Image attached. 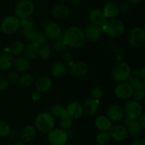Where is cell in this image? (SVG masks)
<instances>
[{"label":"cell","mask_w":145,"mask_h":145,"mask_svg":"<svg viewBox=\"0 0 145 145\" xmlns=\"http://www.w3.org/2000/svg\"><path fill=\"white\" fill-rule=\"evenodd\" d=\"M62 38L67 46L73 48H81L86 42L83 30L75 25H72L67 28L62 35Z\"/></svg>","instance_id":"obj_1"},{"label":"cell","mask_w":145,"mask_h":145,"mask_svg":"<svg viewBox=\"0 0 145 145\" xmlns=\"http://www.w3.org/2000/svg\"><path fill=\"white\" fill-rule=\"evenodd\" d=\"M101 29L108 36L117 38L124 34L125 27L123 21L118 18H108L101 26Z\"/></svg>","instance_id":"obj_2"},{"label":"cell","mask_w":145,"mask_h":145,"mask_svg":"<svg viewBox=\"0 0 145 145\" xmlns=\"http://www.w3.org/2000/svg\"><path fill=\"white\" fill-rule=\"evenodd\" d=\"M35 128L38 131L48 133L55 127V118L48 113H41L37 116L35 120Z\"/></svg>","instance_id":"obj_3"},{"label":"cell","mask_w":145,"mask_h":145,"mask_svg":"<svg viewBox=\"0 0 145 145\" xmlns=\"http://www.w3.org/2000/svg\"><path fill=\"white\" fill-rule=\"evenodd\" d=\"M132 72L131 67L126 62H119L113 66L111 70L112 77L116 82H124L128 79Z\"/></svg>","instance_id":"obj_4"},{"label":"cell","mask_w":145,"mask_h":145,"mask_svg":"<svg viewBox=\"0 0 145 145\" xmlns=\"http://www.w3.org/2000/svg\"><path fill=\"white\" fill-rule=\"evenodd\" d=\"M128 42L130 46L135 48H140L145 42V31L141 26H135L130 31Z\"/></svg>","instance_id":"obj_5"},{"label":"cell","mask_w":145,"mask_h":145,"mask_svg":"<svg viewBox=\"0 0 145 145\" xmlns=\"http://www.w3.org/2000/svg\"><path fill=\"white\" fill-rule=\"evenodd\" d=\"M20 19L15 15L6 16L1 23V29L7 35H12L20 28Z\"/></svg>","instance_id":"obj_6"},{"label":"cell","mask_w":145,"mask_h":145,"mask_svg":"<svg viewBox=\"0 0 145 145\" xmlns=\"http://www.w3.org/2000/svg\"><path fill=\"white\" fill-rule=\"evenodd\" d=\"M69 135L66 130L53 128L48 133V140L50 145H66Z\"/></svg>","instance_id":"obj_7"},{"label":"cell","mask_w":145,"mask_h":145,"mask_svg":"<svg viewBox=\"0 0 145 145\" xmlns=\"http://www.w3.org/2000/svg\"><path fill=\"white\" fill-rule=\"evenodd\" d=\"M34 11V5L30 0L20 1L14 8L15 16L19 19L31 17Z\"/></svg>","instance_id":"obj_8"},{"label":"cell","mask_w":145,"mask_h":145,"mask_svg":"<svg viewBox=\"0 0 145 145\" xmlns=\"http://www.w3.org/2000/svg\"><path fill=\"white\" fill-rule=\"evenodd\" d=\"M128 83L136 89H144L145 88V69L144 68H139L132 71L128 78Z\"/></svg>","instance_id":"obj_9"},{"label":"cell","mask_w":145,"mask_h":145,"mask_svg":"<svg viewBox=\"0 0 145 145\" xmlns=\"http://www.w3.org/2000/svg\"><path fill=\"white\" fill-rule=\"evenodd\" d=\"M123 109L126 117L133 120H137L143 113V108L141 103H139L135 100L128 101L125 103Z\"/></svg>","instance_id":"obj_10"},{"label":"cell","mask_w":145,"mask_h":145,"mask_svg":"<svg viewBox=\"0 0 145 145\" xmlns=\"http://www.w3.org/2000/svg\"><path fill=\"white\" fill-rule=\"evenodd\" d=\"M110 139L116 142H123L128 137V132L124 125L117 124L112 125L108 130Z\"/></svg>","instance_id":"obj_11"},{"label":"cell","mask_w":145,"mask_h":145,"mask_svg":"<svg viewBox=\"0 0 145 145\" xmlns=\"http://www.w3.org/2000/svg\"><path fill=\"white\" fill-rule=\"evenodd\" d=\"M134 89L127 82H120L115 88L114 93L116 97L122 100H127L133 96Z\"/></svg>","instance_id":"obj_12"},{"label":"cell","mask_w":145,"mask_h":145,"mask_svg":"<svg viewBox=\"0 0 145 145\" xmlns=\"http://www.w3.org/2000/svg\"><path fill=\"white\" fill-rule=\"evenodd\" d=\"M124 125L127 128L128 132V135L134 138H137L142 135L143 131V127L137 120H133L129 118H124Z\"/></svg>","instance_id":"obj_13"},{"label":"cell","mask_w":145,"mask_h":145,"mask_svg":"<svg viewBox=\"0 0 145 145\" xmlns=\"http://www.w3.org/2000/svg\"><path fill=\"white\" fill-rule=\"evenodd\" d=\"M124 109L120 105L113 103L110 105L107 109V117L112 122H120L125 118Z\"/></svg>","instance_id":"obj_14"},{"label":"cell","mask_w":145,"mask_h":145,"mask_svg":"<svg viewBox=\"0 0 145 145\" xmlns=\"http://www.w3.org/2000/svg\"><path fill=\"white\" fill-rule=\"evenodd\" d=\"M88 71H89L88 65L82 61L73 62L69 65V73L74 77H83L87 74Z\"/></svg>","instance_id":"obj_15"},{"label":"cell","mask_w":145,"mask_h":145,"mask_svg":"<svg viewBox=\"0 0 145 145\" xmlns=\"http://www.w3.org/2000/svg\"><path fill=\"white\" fill-rule=\"evenodd\" d=\"M84 33L86 40L94 42H97L101 39L103 31H102L101 27L90 24L85 28Z\"/></svg>","instance_id":"obj_16"},{"label":"cell","mask_w":145,"mask_h":145,"mask_svg":"<svg viewBox=\"0 0 145 145\" xmlns=\"http://www.w3.org/2000/svg\"><path fill=\"white\" fill-rule=\"evenodd\" d=\"M84 113L89 116H93L99 112L100 108V100L94 98H89L84 101L83 105Z\"/></svg>","instance_id":"obj_17"},{"label":"cell","mask_w":145,"mask_h":145,"mask_svg":"<svg viewBox=\"0 0 145 145\" xmlns=\"http://www.w3.org/2000/svg\"><path fill=\"white\" fill-rule=\"evenodd\" d=\"M67 114L72 120L81 118L84 114L83 106L82 103L77 101H73L69 103L66 108Z\"/></svg>","instance_id":"obj_18"},{"label":"cell","mask_w":145,"mask_h":145,"mask_svg":"<svg viewBox=\"0 0 145 145\" xmlns=\"http://www.w3.org/2000/svg\"><path fill=\"white\" fill-rule=\"evenodd\" d=\"M45 35L49 39L55 40L62 35V31L60 25L55 22H50L45 28Z\"/></svg>","instance_id":"obj_19"},{"label":"cell","mask_w":145,"mask_h":145,"mask_svg":"<svg viewBox=\"0 0 145 145\" xmlns=\"http://www.w3.org/2000/svg\"><path fill=\"white\" fill-rule=\"evenodd\" d=\"M37 129L35 127L31 125H27L21 129L18 133V136L21 141L23 142H30L35 139Z\"/></svg>","instance_id":"obj_20"},{"label":"cell","mask_w":145,"mask_h":145,"mask_svg":"<svg viewBox=\"0 0 145 145\" xmlns=\"http://www.w3.org/2000/svg\"><path fill=\"white\" fill-rule=\"evenodd\" d=\"M52 86V79L48 76H41L36 79L35 82V87L39 93H46L50 90Z\"/></svg>","instance_id":"obj_21"},{"label":"cell","mask_w":145,"mask_h":145,"mask_svg":"<svg viewBox=\"0 0 145 145\" xmlns=\"http://www.w3.org/2000/svg\"><path fill=\"white\" fill-rule=\"evenodd\" d=\"M102 11L107 19L116 18L120 13L119 9V4L114 1H110L106 3Z\"/></svg>","instance_id":"obj_22"},{"label":"cell","mask_w":145,"mask_h":145,"mask_svg":"<svg viewBox=\"0 0 145 145\" xmlns=\"http://www.w3.org/2000/svg\"><path fill=\"white\" fill-rule=\"evenodd\" d=\"M89 19L91 24L101 27L107 18L104 16L103 11L99 8L92 9L89 14Z\"/></svg>","instance_id":"obj_23"},{"label":"cell","mask_w":145,"mask_h":145,"mask_svg":"<svg viewBox=\"0 0 145 145\" xmlns=\"http://www.w3.org/2000/svg\"><path fill=\"white\" fill-rule=\"evenodd\" d=\"M52 15L57 19H65L70 15V8L66 4H57L52 8Z\"/></svg>","instance_id":"obj_24"},{"label":"cell","mask_w":145,"mask_h":145,"mask_svg":"<svg viewBox=\"0 0 145 145\" xmlns=\"http://www.w3.org/2000/svg\"><path fill=\"white\" fill-rule=\"evenodd\" d=\"M14 66L17 72L25 73L30 70L31 67V60L27 59L25 56H18L14 59Z\"/></svg>","instance_id":"obj_25"},{"label":"cell","mask_w":145,"mask_h":145,"mask_svg":"<svg viewBox=\"0 0 145 145\" xmlns=\"http://www.w3.org/2000/svg\"><path fill=\"white\" fill-rule=\"evenodd\" d=\"M95 127L100 132H108L113 125V122L106 116H99L95 119Z\"/></svg>","instance_id":"obj_26"},{"label":"cell","mask_w":145,"mask_h":145,"mask_svg":"<svg viewBox=\"0 0 145 145\" xmlns=\"http://www.w3.org/2000/svg\"><path fill=\"white\" fill-rule=\"evenodd\" d=\"M39 48L37 44L34 42H30L29 43L27 44L24 47V53L25 57L29 60H33V59H36L38 57V53H39Z\"/></svg>","instance_id":"obj_27"},{"label":"cell","mask_w":145,"mask_h":145,"mask_svg":"<svg viewBox=\"0 0 145 145\" xmlns=\"http://www.w3.org/2000/svg\"><path fill=\"white\" fill-rule=\"evenodd\" d=\"M67 67L64 62H55L51 67V74L55 78H62L67 74Z\"/></svg>","instance_id":"obj_28"},{"label":"cell","mask_w":145,"mask_h":145,"mask_svg":"<svg viewBox=\"0 0 145 145\" xmlns=\"http://www.w3.org/2000/svg\"><path fill=\"white\" fill-rule=\"evenodd\" d=\"M22 31L24 38L30 42H33L38 34V29L35 27L34 21L22 27Z\"/></svg>","instance_id":"obj_29"},{"label":"cell","mask_w":145,"mask_h":145,"mask_svg":"<svg viewBox=\"0 0 145 145\" xmlns=\"http://www.w3.org/2000/svg\"><path fill=\"white\" fill-rule=\"evenodd\" d=\"M14 58L10 53H3L0 55V69L8 70L14 66Z\"/></svg>","instance_id":"obj_30"},{"label":"cell","mask_w":145,"mask_h":145,"mask_svg":"<svg viewBox=\"0 0 145 145\" xmlns=\"http://www.w3.org/2000/svg\"><path fill=\"white\" fill-rule=\"evenodd\" d=\"M50 115L54 118L60 119L61 118L67 116L66 108L59 103H55L50 108Z\"/></svg>","instance_id":"obj_31"},{"label":"cell","mask_w":145,"mask_h":145,"mask_svg":"<svg viewBox=\"0 0 145 145\" xmlns=\"http://www.w3.org/2000/svg\"><path fill=\"white\" fill-rule=\"evenodd\" d=\"M24 44L21 40H15L9 47V53L13 56H18L24 52Z\"/></svg>","instance_id":"obj_32"},{"label":"cell","mask_w":145,"mask_h":145,"mask_svg":"<svg viewBox=\"0 0 145 145\" xmlns=\"http://www.w3.org/2000/svg\"><path fill=\"white\" fill-rule=\"evenodd\" d=\"M33 82V76L31 74L25 72L19 76L18 83L22 87H28L32 84Z\"/></svg>","instance_id":"obj_33"},{"label":"cell","mask_w":145,"mask_h":145,"mask_svg":"<svg viewBox=\"0 0 145 145\" xmlns=\"http://www.w3.org/2000/svg\"><path fill=\"white\" fill-rule=\"evenodd\" d=\"M96 142L99 145H107L111 140L108 132H100L96 135Z\"/></svg>","instance_id":"obj_34"},{"label":"cell","mask_w":145,"mask_h":145,"mask_svg":"<svg viewBox=\"0 0 145 145\" xmlns=\"http://www.w3.org/2000/svg\"><path fill=\"white\" fill-rule=\"evenodd\" d=\"M51 53H52V49H51L50 46H49L47 44H45L42 46L40 47L38 56L42 60H47V59H49V57L51 55Z\"/></svg>","instance_id":"obj_35"},{"label":"cell","mask_w":145,"mask_h":145,"mask_svg":"<svg viewBox=\"0 0 145 145\" xmlns=\"http://www.w3.org/2000/svg\"><path fill=\"white\" fill-rule=\"evenodd\" d=\"M59 120H59V125H60L61 129L67 130L72 127V124H73V120L68 116L61 118Z\"/></svg>","instance_id":"obj_36"},{"label":"cell","mask_w":145,"mask_h":145,"mask_svg":"<svg viewBox=\"0 0 145 145\" xmlns=\"http://www.w3.org/2000/svg\"><path fill=\"white\" fill-rule=\"evenodd\" d=\"M67 47V45L65 43V40H64L63 38H62V35L60 38L55 40V42H54L53 44V48L55 50L57 51V52H62V51H64L66 49Z\"/></svg>","instance_id":"obj_37"},{"label":"cell","mask_w":145,"mask_h":145,"mask_svg":"<svg viewBox=\"0 0 145 145\" xmlns=\"http://www.w3.org/2000/svg\"><path fill=\"white\" fill-rule=\"evenodd\" d=\"M132 97L133 98V100L142 103L144 101L145 99V91L144 89H136L134 90L133 94Z\"/></svg>","instance_id":"obj_38"},{"label":"cell","mask_w":145,"mask_h":145,"mask_svg":"<svg viewBox=\"0 0 145 145\" xmlns=\"http://www.w3.org/2000/svg\"><path fill=\"white\" fill-rule=\"evenodd\" d=\"M11 127L6 122L0 120V137H8Z\"/></svg>","instance_id":"obj_39"},{"label":"cell","mask_w":145,"mask_h":145,"mask_svg":"<svg viewBox=\"0 0 145 145\" xmlns=\"http://www.w3.org/2000/svg\"><path fill=\"white\" fill-rule=\"evenodd\" d=\"M48 39V38H47V36L45 34L39 33H38V34L37 35V36L35 37V38L34 39V40L33 41V42H34L35 44H37L39 47H41L47 43Z\"/></svg>","instance_id":"obj_40"},{"label":"cell","mask_w":145,"mask_h":145,"mask_svg":"<svg viewBox=\"0 0 145 145\" xmlns=\"http://www.w3.org/2000/svg\"><path fill=\"white\" fill-rule=\"evenodd\" d=\"M103 93H104V92H103V89L101 87H99V86L94 87L91 92V97L96 99H99V100H100V99L103 97Z\"/></svg>","instance_id":"obj_41"},{"label":"cell","mask_w":145,"mask_h":145,"mask_svg":"<svg viewBox=\"0 0 145 145\" xmlns=\"http://www.w3.org/2000/svg\"><path fill=\"white\" fill-rule=\"evenodd\" d=\"M130 8H131V4L128 2V1H123L120 4H119V9H120V12L121 13H127L130 11Z\"/></svg>","instance_id":"obj_42"},{"label":"cell","mask_w":145,"mask_h":145,"mask_svg":"<svg viewBox=\"0 0 145 145\" xmlns=\"http://www.w3.org/2000/svg\"><path fill=\"white\" fill-rule=\"evenodd\" d=\"M9 83L8 79L6 78H0V91H6L9 86Z\"/></svg>","instance_id":"obj_43"},{"label":"cell","mask_w":145,"mask_h":145,"mask_svg":"<svg viewBox=\"0 0 145 145\" xmlns=\"http://www.w3.org/2000/svg\"><path fill=\"white\" fill-rule=\"evenodd\" d=\"M19 74L17 72H12L8 74V80L10 83H16L18 82V79H19Z\"/></svg>","instance_id":"obj_44"},{"label":"cell","mask_w":145,"mask_h":145,"mask_svg":"<svg viewBox=\"0 0 145 145\" xmlns=\"http://www.w3.org/2000/svg\"><path fill=\"white\" fill-rule=\"evenodd\" d=\"M63 61L65 65H69L74 62V57L72 54L70 53H65L63 55Z\"/></svg>","instance_id":"obj_45"},{"label":"cell","mask_w":145,"mask_h":145,"mask_svg":"<svg viewBox=\"0 0 145 145\" xmlns=\"http://www.w3.org/2000/svg\"><path fill=\"white\" fill-rule=\"evenodd\" d=\"M137 120H138V122L140 123V124L141 125L142 127H143V129H144L145 128V115L144 113H142V114L141 116L137 119Z\"/></svg>","instance_id":"obj_46"},{"label":"cell","mask_w":145,"mask_h":145,"mask_svg":"<svg viewBox=\"0 0 145 145\" xmlns=\"http://www.w3.org/2000/svg\"><path fill=\"white\" fill-rule=\"evenodd\" d=\"M31 98H32V99L33 101H38L40 99V93H39V92L37 91H36L33 92V93L31 94Z\"/></svg>","instance_id":"obj_47"},{"label":"cell","mask_w":145,"mask_h":145,"mask_svg":"<svg viewBox=\"0 0 145 145\" xmlns=\"http://www.w3.org/2000/svg\"><path fill=\"white\" fill-rule=\"evenodd\" d=\"M132 145H145V140L144 139H137L132 143Z\"/></svg>","instance_id":"obj_48"},{"label":"cell","mask_w":145,"mask_h":145,"mask_svg":"<svg viewBox=\"0 0 145 145\" xmlns=\"http://www.w3.org/2000/svg\"><path fill=\"white\" fill-rule=\"evenodd\" d=\"M18 135V133L16 130H14V129H11V130H10L9 135H8V136L11 137L12 138H14V137H16Z\"/></svg>","instance_id":"obj_49"},{"label":"cell","mask_w":145,"mask_h":145,"mask_svg":"<svg viewBox=\"0 0 145 145\" xmlns=\"http://www.w3.org/2000/svg\"><path fill=\"white\" fill-rule=\"evenodd\" d=\"M69 2V4L72 6H74V7H76V6H79V4L82 2V0H68Z\"/></svg>","instance_id":"obj_50"},{"label":"cell","mask_w":145,"mask_h":145,"mask_svg":"<svg viewBox=\"0 0 145 145\" xmlns=\"http://www.w3.org/2000/svg\"><path fill=\"white\" fill-rule=\"evenodd\" d=\"M126 1H128L130 4H137L141 2L142 0H126Z\"/></svg>","instance_id":"obj_51"},{"label":"cell","mask_w":145,"mask_h":145,"mask_svg":"<svg viewBox=\"0 0 145 145\" xmlns=\"http://www.w3.org/2000/svg\"><path fill=\"white\" fill-rule=\"evenodd\" d=\"M13 145H25V144L23 142H16L14 143Z\"/></svg>","instance_id":"obj_52"},{"label":"cell","mask_w":145,"mask_h":145,"mask_svg":"<svg viewBox=\"0 0 145 145\" xmlns=\"http://www.w3.org/2000/svg\"><path fill=\"white\" fill-rule=\"evenodd\" d=\"M59 1H62V2H64V1H67V0H59Z\"/></svg>","instance_id":"obj_53"},{"label":"cell","mask_w":145,"mask_h":145,"mask_svg":"<svg viewBox=\"0 0 145 145\" xmlns=\"http://www.w3.org/2000/svg\"><path fill=\"white\" fill-rule=\"evenodd\" d=\"M17 1H24V0H17Z\"/></svg>","instance_id":"obj_54"}]
</instances>
